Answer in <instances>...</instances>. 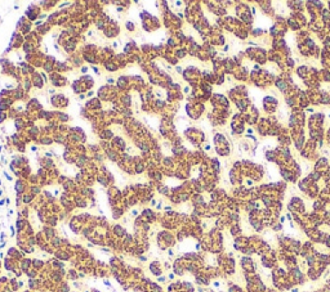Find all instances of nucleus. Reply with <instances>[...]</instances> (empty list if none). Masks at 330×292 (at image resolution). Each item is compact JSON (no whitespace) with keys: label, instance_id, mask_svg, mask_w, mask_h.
Listing matches in <instances>:
<instances>
[{"label":"nucleus","instance_id":"nucleus-1","mask_svg":"<svg viewBox=\"0 0 330 292\" xmlns=\"http://www.w3.org/2000/svg\"><path fill=\"white\" fill-rule=\"evenodd\" d=\"M159 281H160V282H164V281H165V278H164V277H161V278H159Z\"/></svg>","mask_w":330,"mask_h":292}]
</instances>
